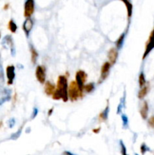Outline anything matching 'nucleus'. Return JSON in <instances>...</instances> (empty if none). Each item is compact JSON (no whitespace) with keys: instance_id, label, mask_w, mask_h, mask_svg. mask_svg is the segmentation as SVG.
I'll return each instance as SVG.
<instances>
[{"instance_id":"f257e3e1","label":"nucleus","mask_w":154,"mask_h":155,"mask_svg":"<svg viewBox=\"0 0 154 155\" xmlns=\"http://www.w3.org/2000/svg\"><path fill=\"white\" fill-rule=\"evenodd\" d=\"M52 98L54 100L62 99L64 102L68 101V85L66 76H60L58 77L57 88L52 95Z\"/></svg>"},{"instance_id":"f03ea898","label":"nucleus","mask_w":154,"mask_h":155,"mask_svg":"<svg viewBox=\"0 0 154 155\" xmlns=\"http://www.w3.org/2000/svg\"><path fill=\"white\" fill-rule=\"evenodd\" d=\"M83 95L79 90L76 82H71L68 86V97L71 101H75L78 100L79 97H82Z\"/></svg>"},{"instance_id":"7ed1b4c3","label":"nucleus","mask_w":154,"mask_h":155,"mask_svg":"<svg viewBox=\"0 0 154 155\" xmlns=\"http://www.w3.org/2000/svg\"><path fill=\"white\" fill-rule=\"evenodd\" d=\"M87 80V74L83 70H79L77 71L76 73V82L78 87H79V90L81 93L83 95V90H84V86L85 83Z\"/></svg>"},{"instance_id":"20e7f679","label":"nucleus","mask_w":154,"mask_h":155,"mask_svg":"<svg viewBox=\"0 0 154 155\" xmlns=\"http://www.w3.org/2000/svg\"><path fill=\"white\" fill-rule=\"evenodd\" d=\"M111 66H112V65H111L109 61L105 62V63L103 64L102 67H101V69H100V79H99V80H98V83H101L102 82H104L106 79V77H108Z\"/></svg>"},{"instance_id":"39448f33","label":"nucleus","mask_w":154,"mask_h":155,"mask_svg":"<svg viewBox=\"0 0 154 155\" xmlns=\"http://www.w3.org/2000/svg\"><path fill=\"white\" fill-rule=\"evenodd\" d=\"M154 49V28L153 29L152 32L150 33V37L148 39V41L146 45V49L144 51V53L143 55V60L145 59L147 55L150 53V52Z\"/></svg>"},{"instance_id":"423d86ee","label":"nucleus","mask_w":154,"mask_h":155,"mask_svg":"<svg viewBox=\"0 0 154 155\" xmlns=\"http://www.w3.org/2000/svg\"><path fill=\"white\" fill-rule=\"evenodd\" d=\"M35 11V2L34 0H26L24 4V16L30 18Z\"/></svg>"},{"instance_id":"0eeeda50","label":"nucleus","mask_w":154,"mask_h":155,"mask_svg":"<svg viewBox=\"0 0 154 155\" xmlns=\"http://www.w3.org/2000/svg\"><path fill=\"white\" fill-rule=\"evenodd\" d=\"M2 45L5 48H6L7 46H9V47H10L11 54V55H12L13 57L15 56V54H16V50H15V45H14V42H13V39L11 36V35L5 36L3 38V39H2Z\"/></svg>"},{"instance_id":"6e6552de","label":"nucleus","mask_w":154,"mask_h":155,"mask_svg":"<svg viewBox=\"0 0 154 155\" xmlns=\"http://www.w3.org/2000/svg\"><path fill=\"white\" fill-rule=\"evenodd\" d=\"M46 67L42 65H39L35 69V77L41 84L46 83Z\"/></svg>"},{"instance_id":"1a4fd4ad","label":"nucleus","mask_w":154,"mask_h":155,"mask_svg":"<svg viewBox=\"0 0 154 155\" xmlns=\"http://www.w3.org/2000/svg\"><path fill=\"white\" fill-rule=\"evenodd\" d=\"M109 58V62L110 63L111 65H114L116 62L117 61L118 59V56H119V52L117 48H111L109 50L108 54H107Z\"/></svg>"},{"instance_id":"9d476101","label":"nucleus","mask_w":154,"mask_h":155,"mask_svg":"<svg viewBox=\"0 0 154 155\" xmlns=\"http://www.w3.org/2000/svg\"><path fill=\"white\" fill-rule=\"evenodd\" d=\"M33 21L32 20L31 18H27L25 21H24V22H23L22 27H23V31H24V33H25L26 36H27V37H28V36H29L30 31L33 29Z\"/></svg>"},{"instance_id":"9b49d317","label":"nucleus","mask_w":154,"mask_h":155,"mask_svg":"<svg viewBox=\"0 0 154 155\" xmlns=\"http://www.w3.org/2000/svg\"><path fill=\"white\" fill-rule=\"evenodd\" d=\"M6 75L8 78V84H13L14 80L15 78V67L13 65H9L6 68Z\"/></svg>"},{"instance_id":"f8f14e48","label":"nucleus","mask_w":154,"mask_h":155,"mask_svg":"<svg viewBox=\"0 0 154 155\" xmlns=\"http://www.w3.org/2000/svg\"><path fill=\"white\" fill-rule=\"evenodd\" d=\"M148 113H149V105H148L147 102L144 101L142 104L141 110H140V114L144 120H147L148 117Z\"/></svg>"},{"instance_id":"ddd939ff","label":"nucleus","mask_w":154,"mask_h":155,"mask_svg":"<svg viewBox=\"0 0 154 155\" xmlns=\"http://www.w3.org/2000/svg\"><path fill=\"white\" fill-rule=\"evenodd\" d=\"M150 91V84L149 83H147L144 87H142L140 89V91L138 92V95H137V97L138 98L141 100L144 99V98L147 96V95L148 94Z\"/></svg>"},{"instance_id":"4468645a","label":"nucleus","mask_w":154,"mask_h":155,"mask_svg":"<svg viewBox=\"0 0 154 155\" xmlns=\"http://www.w3.org/2000/svg\"><path fill=\"white\" fill-rule=\"evenodd\" d=\"M55 91V86L50 81H47L45 85V92L47 95H52Z\"/></svg>"},{"instance_id":"2eb2a0df","label":"nucleus","mask_w":154,"mask_h":155,"mask_svg":"<svg viewBox=\"0 0 154 155\" xmlns=\"http://www.w3.org/2000/svg\"><path fill=\"white\" fill-rule=\"evenodd\" d=\"M125 98H126V92H124V95H123V98L120 99V102H119V105L117 107V114H122L123 109L125 108Z\"/></svg>"},{"instance_id":"dca6fc26","label":"nucleus","mask_w":154,"mask_h":155,"mask_svg":"<svg viewBox=\"0 0 154 155\" xmlns=\"http://www.w3.org/2000/svg\"><path fill=\"white\" fill-rule=\"evenodd\" d=\"M122 2L125 4V7L127 8V12H128V18L130 19L132 15V11H133V5L131 4L129 0H121Z\"/></svg>"},{"instance_id":"f3484780","label":"nucleus","mask_w":154,"mask_h":155,"mask_svg":"<svg viewBox=\"0 0 154 155\" xmlns=\"http://www.w3.org/2000/svg\"><path fill=\"white\" fill-rule=\"evenodd\" d=\"M29 46H30V47H29V49H30V52H31L32 63H33V64H35V63H36V61H37L38 57H39V54H38L37 51L35 50V48L32 46L31 44L29 45Z\"/></svg>"},{"instance_id":"a211bd4d","label":"nucleus","mask_w":154,"mask_h":155,"mask_svg":"<svg viewBox=\"0 0 154 155\" xmlns=\"http://www.w3.org/2000/svg\"><path fill=\"white\" fill-rule=\"evenodd\" d=\"M125 35H126V33H123L116 42V47L118 50H120L123 48V45H124V42H125Z\"/></svg>"},{"instance_id":"6ab92c4d","label":"nucleus","mask_w":154,"mask_h":155,"mask_svg":"<svg viewBox=\"0 0 154 155\" xmlns=\"http://www.w3.org/2000/svg\"><path fill=\"white\" fill-rule=\"evenodd\" d=\"M109 111H110V108H109V104H107L106 108H105V109H104V111L100 113V115H99V119L103 120V121H106V120L108 119Z\"/></svg>"},{"instance_id":"aec40b11","label":"nucleus","mask_w":154,"mask_h":155,"mask_svg":"<svg viewBox=\"0 0 154 155\" xmlns=\"http://www.w3.org/2000/svg\"><path fill=\"white\" fill-rule=\"evenodd\" d=\"M138 83H139V86L141 88L144 87L147 84V81H146L145 75H144V72H141L140 73L139 78H138Z\"/></svg>"},{"instance_id":"412c9836","label":"nucleus","mask_w":154,"mask_h":155,"mask_svg":"<svg viewBox=\"0 0 154 155\" xmlns=\"http://www.w3.org/2000/svg\"><path fill=\"white\" fill-rule=\"evenodd\" d=\"M9 29L10 30V31L11 33H15L16 31H17V24H15V21L13 19H11L10 21L9 22Z\"/></svg>"},{"instance_id":"4be33fe9","label":"nucleus","mask_w":154,"mask_h":155,"mask_svg":"<svg viewBox=\"0 0 154 155\" xmlns=\"http://www.w3.org/2000/svg\"><path fill=\"white\" fill-rule=\"evenodd\" d=\"M95 89V86H94V83H88L86 85L84 86V90L87 93H91L94 91Z\"/></svg>"},{"instance_id":"5701e85b","label":"nucleus","mask_w":154,"mask_h":155,"mask_svg":"<svg viewBox=\"0 0 154 155\" xmlns=\"http://www.w3.org/2000/svg\"><path fill=\"white\" fill-rule=\"evenodd\" d=\"M22 130H23V126H21V128L19 129L17 131V132H15V133H13V134L11 135L10 139H12V140H16V139H18L19 137L21 136V132H22Z\"/></svg>"},{"instance_id":"b1692460","label":"nucleus","mask_w":154,"mask_h":155,"mask_svg":"<svg viewBox=\"0 0 154 155\" xmlns=\"http://www.w3.org/2000/svg\"><path fill=\"white\" fill-rule=\"evenodd\" d=\"M122 120H123V126L124 129L129 127V118L125 114H122Z\"/></svg>"},{"instance_id":"393cba45","label":"nucleus","mask_w":154,"mask_h":155,"mask_svg":"<svg viewBox=\"0 0 154 155\" xmlns=\"http://www.w3.org/2000/svg\"><path fill=\"white\" fill-rule=\"evenodd\" d=\"M119 145H120L121 153H122V155H128L127 154V149H126V147H125V144L123 143V140L119 141Z\"/></svg>"},{"instance_id":"a878e982","label":"nucleus","mask_w":154,"mask_h":155,"mask_svg":"<svg viewBox=\"0 0 154 155\" xmlns=\"http://www.w3.org/2000/svg\"><path fill=\"white\" fill-rule=\"evenodd\" d=\"M5 82V73L2 65L0 62V83H3Z\"/></svg>"},{"instance_id":"bb28decb","label":"nucleus","mask_w":154,"mask_h":155,"mask_svg":"<svg viewBox=\"0 0 154 155\" xmlns=\"http://www.w3.org/2000/svg\"><path fill=\"white\" fill-rule=\"evenodd\" d=\"M150 149L149 148L147 145H146L145 143H143L141 146V151L142 154H144L147 152V151H150Z\"/></svg>"},{"instance_id":"cd10ccee","label":"nucleus","mask_w":154,"mask_h":155,"mask_svg":"<svg viewBox=\"0 0 154 155\" xmlns=\"http://www.w3.org/2000/svg\"><path fill=\"white\" fill-rule=\"evenodd\" d=\"M11 100V95H5L4 97H2L0 98V106L2 105L5 102L9 101Z\"/></svg>"},{"instance_id":"c85d7f7f","label":"nucleus","mask_w":154,"mask_h":155,"mask_svg":"<svg viewBox=\"0 0 154 155\" xmlns=\"http://www.w3.org/2000/svg\"><path fill=\"white\" fill-rule=\"evenodd\" d=\"M8 124H9V128H13L15 124V118H11L8 121Z\"/></svg>"},{"instance_id":"c756f323","label":"nucleus","mask_w":154,"mask_h":155,"mask_svg":"<svg viewBox=\"0 0 154 155\" xmlns=\"http://www.w3.org/2000/svg\"><path fill=\"white\" fill-rule=\"evenodd\" d=\"M38 112H39V111H38L37 108H34L33 110V113H32V116H31V119H32V120H33L34 118H35V117L37 116Z\"/></svg>"},{"instance_id":"7c9ffc66","label":"nucleus","mask_w":154,"mask_h":155,"mask_svg":"<svg viewBox=\"0 0 154 155\" xmlns=\"http://www.w3.org/2000/svg\"><path fill=\"white\" fill-rule=\"evenodd\" d=\"M148 123L150 126H154V116H152L148 120Z\"/></svg>"},{"instance_id":"2f4dec72","label":"nucleus","mask_w":154,"mask_h":155,"mask_svg":"<svg viewBox=\"0 0 154 155\" xmlns=\"http://www.w3.org/2000/svg\"><path fill=\"white\" fill-rule=\"evenodd\" d=\"M63 155H76V154L72 153V152H70V151H65L63 152Z\"/></svg>"},{"instance_id":"473e14b6","label":"nucleus","mask_w":154,"mask_h":155,"mask_svg":"<svg viewBox=\"0 0 154 155\" xmlns=\"http://www.w3.org/2000/svg\"><path fill=\"white\" fill-rule=\"evenodd\" d=\"M4 89L5 88H2V87L0 86V95H4Z\"/></svg>"},{"instance_id":"72a5a7b5","label":"nucleus","mask_w":154,"mask_h":155,"mask_svg":"<svg viewBox=\"0 0 154 155\" xmlns=\"http://www.w3.org/2000/svg\"><path fill=\"white\" fill-rule=\"evenodd\" d=\"M53 111H54V108H51V109L48 111V116H51Z\"/></svg>"},{"instance_id":"f704fd0d","label":"nucleus","mask_w":154,"mask_h":155,"mask_svg":"<svg viewBox=\"0 0 154 155\" xmlns=\"http://www.w3.org/2000/svg\"><path fill=\"white\" fill-rule=\"evenodd\" d=\"M100 128L96 129H93V132H98L99 131H100Z\"/></svg>"},{"instance_id":"c9c22d12","label":"nucleus","mask_w":154,"mask_h":155,"mask_svg":"<svg viewBox=\"0 0 154 155\" xmlns=\"http://www.w3.org/2000/svg\"><path fill=\"white\" fill-rule=\"evenodd\" d=\"M0 37H1V33H0Z\"/></svg>"},{"instance_id":"e433bc0d","label":"nucleus","mask_w":154,"mask_h":155,"mask_svg":"<svg viewBox=\"0 0 154 155\" xmlns=\"http://www.w3.org/2000/svg\"><path fill=\"white\" fill-rule=\"evenodd\" d=\"M135 155H138V154H135Z\"/></svg>"}]
</instances>
